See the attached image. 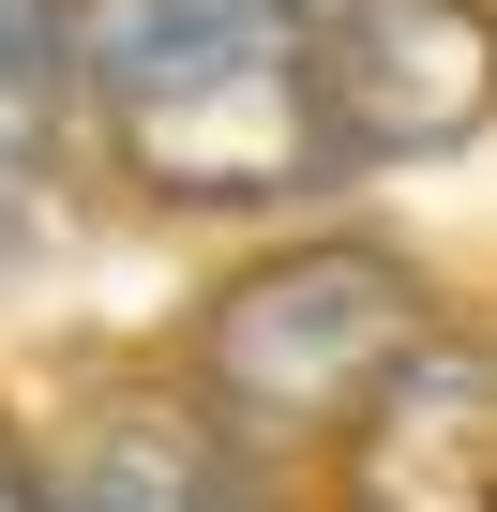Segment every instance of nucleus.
Masks as SVG:
<instances>
[{"mask_svg":"<svg viewBox=\"0 0 497 512\" xmlns=\"http://www.w3.org/2000/svg\"><path fill=\"white\" fill-rule=\"evenodd\" d=\"M61 31H76V106L181 211H257L332 166L302 31L272 0H61Z\"/></svg>","mask_w":497,"mask_h":512,"instance_id":"obj_1","label":"nucleus"},{"mask_svg":"<svg viewBox=\"0 0 497 512\" xmlns=\"http://www.w3.org/2000/svg\"><path fill=\"white\" fill-rule=\"evenodd\" d=\"M422 332H437V287L392 241H287V256H257V272L211 287V317H196V407L241 452H302V437H347Z\"/></svg>","mask_w":497,"mask_h":512,"instance_id":"obj_2","label":"nucleus"},{"mask_svg":"<svg viewBox=\"0 0 497 512\" xmlns=\"http://www.w3.org/2000/svg\"><path fill=\"white\" fill-rule=\"evenodd\" d=\"M317 151L332 166H422L497 121V0H332L302 31Z\"/></svg>","mask_w":497,"mask_h":512,"instance_id":"obj_3","label":"nucleus"},{"mask_svg":"<svg viewBox=\"0 0 497 512\" xmlns=\"http://www.w3.org/2000/svg\"><path fill=\"white\" fill-rule=\"evenodd\" d=\"M347 512H497V347L422 332L347 422Z\"/></svg>","mask_w":497,"mask_h":512,"instance_id":"obj_4","label":"nucleus"},{"mask_svg":"<svg viewBox=\"0 0 497 512\" xmlns=\"http://www.w3.org/2000/svg\"><path fill=\"white\" fill-rule=\"evenodd\" d=\"M61 512H272L241 437L196 392H121L91 407V437L61 452Z\"/></svg>","mask_w":497,"mask_h":512,"instance_id":"obj_5","label":"nucleus"},{"mask_svg":"<svg viewBox=\"0 0 497 512\" xmlns=\"http://www.w3.org/2000/svg\"><path fill=\"white\" fill-rule=\"evenodd\" d=\"M61 136H76V31L61 0H0V256L61 196Z\"/></svg>","mask_w":497,"mask_h":512,"instance_id":"obj_6","label":"nucleus"},{"mask_svg":"<svg viewBox=\"0 0 497 512\" xmlns=\"http://www.w3.org/2000/svg\"><path fill=\"white\" fill-rule=\"evenodd\" d=\"M0 512H61V467H46L16 422H0Z\"/></svg>","mask_w":497,"mask_h":512,"instance_id":"obj_7","label":"nucleus"},{"mask_svg":"<svg viewBox=\"0 0 497 512\" xmlns=\"http://www.w3.org/2000/svg\"><path fill=\"white\" fill-rule=\"evenodd\" d=\"M272 16H287V31H317V16H332V0H272Z\"/></svg>","mask_w":497,"mask_h":512,"instance_id":"obj_8","label":"nucleus"}]
</instances>
